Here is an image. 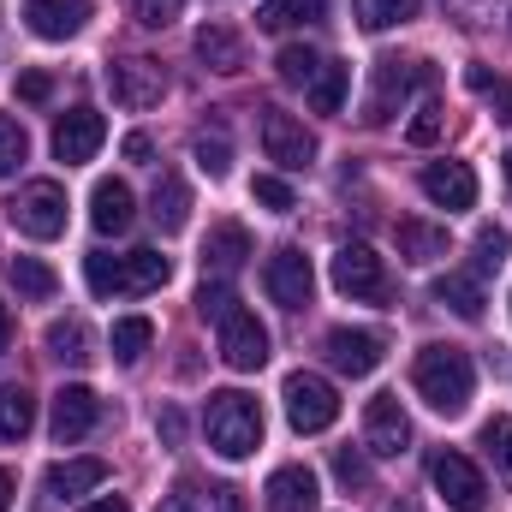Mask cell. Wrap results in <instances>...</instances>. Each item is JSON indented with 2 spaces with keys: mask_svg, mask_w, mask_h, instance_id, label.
Segmentation results:
<instances>
[{
  "mask_svg": "<svg viewBox=\"0 0 512 512\" xmlns=\"http://www.w3.org/2000/svg\"><path fill=\"white\" fill-rule=\"evenodd\" d=\"M203 435H209V447H215L221 459H251L256 447H262V405H256L251 393H239V387L209 393V405H203Z\"/></svg>",
  "mask_w": 512,
  "mask_h": 512,
  "instance_id": "6da1fadb",
  "label": "cell"
},
{
  "mask_svg": "<svg viewBox=\"0 0 512 512\" xmlns=\"http://www.w3.org/2000/svg\"><path fill=\"white\" fill-rule=\"evenodd\" d=\"M411 382L441 417H459L471 405V393H477V370H471V358L459 346H423L417 364H411Z\"/></svg>",
  "mask_w": 512,
  "mask_h": 512,
  "instance_id": "7a4b0ae2",
  "label": "cell"
},
{
  "mask_svg": "<svg viewBox=\"0 0 512 512\" xmlns=\"http://www.w3.org/2000/svg\"><path fill=\"white\" fill-rule=\"evenodd\" d=\"M6 221H12L24 239H60V233H66V185H54V179L18 185V197L6 203Z\"/></svg>",
  "mask_w": 512,
  "mask_h": 512,
  "instance_id": "3957f363",
  "label": "cell"
},
{
  "mask_svg": "<svg viewBox=\"0 0 512 512\" xmlns=\"http://www.w3.org/2000/svg\"><path fill=\"white\" fill-rule=\"evenodd\" d=\"M280 399H286V423H292L298 435H322V429H334V417H340L334 382H322V376H310V370L286 376Z\"/></svg>",
  "mask_w": 512,
  "mask_h": 512,
  "instance_id": "277c9868",
  "label": "cell"
},
{
  "mask_svg": "<svg viewBox=\"0 0 512 512\" xmlns=\"http://www.w3.org/2000/svg\"><path fill=\"white\" fill-rule=\"evenodd\" d=\"M429 477H435V495L447 501V512H483L489 507V483H483V471L465 453H435Z\"/></svg>",
  "mask_w": 512,
  "mask_h": 512,
  "instance_id": "5b68a950",
  "label": "cell"
},
{
  "mask_svg": "<svg viewBox=\"0 0 512 512\" xmlns=\"http://www.w3.org/2000/svg\"><path fill=\"white\" fill-rule=\"evenodd\" d=\"M364 447H370L376 459L411 453V417H405L399 393H376V399L364 405Z\"/></svg>",
  "mask_w": 512,
  "mask_h": 512,
  "instance_id": "8992f818",
  "label": "cell"
},
{
  "mask_svg": "<svg viewBox=\"0 0 512 512\" xmlns=\"http://www.w3.org/2000/svg\"><path fill=\"white\" fill-rule=\"evenodd\" d=\"M328 274H334V286H340L346 298H358V304L387 298V268H382V256L370 251V245H340Z\"/></svg>",
  "mask_w": 512,
  "mask_h": 512,
  "instance_id": "52a82bcc",
  "label": "cell"
},
{
  "mask_svg": "<svg viewBox=\"0 0 512 512\" xmlns=\"http://www.w3.org/2000/svg\"><path fill=\"white\" fill-rule=\"evenodd\" d=\"M262 286H268V298L280 304V310H304L310 304V292H316V268H310V256L304 251H274L268 256V268H262Z\"/></svg>",
  "mask_w": 512,
  "mask_h": 512,
  "instance_id": "ba28073f",
  "label": "cell"
},
{
  "mask_svg": "<svg viewBox=\"0 0 512 512\" xmlns=\"http://www.w3.org/2000/svg\"><path fill=\"white\" fill-rule=\"evenodd\" d=\"M262 149H268V161L286 167V173H304V167L316 161V137L304 131V120H292V114H280V108L262 114Z\"/></svg>",
  "mask_w": 512,
  "mask_h": 512,
  "instance_id": "9c48e42d",
  "label": "cell"
},
{
  "mask_svg": "<svg viewBox=\"0 0 512 512\" xmlns=\"http://www.w3.org/2000/svg\"><path fill=\"white\" fill-rule=\"evenodd\" d=\"M108 90H114L120 108L143 114V108H155V102L167 96V72H161L155 60H114V66H108Z\"/></svg>",
  "mask_w": 512,
  "mask_h": 512,
  "instance_id": "30bf717a",
  "label": "cell"
},
{
  "mask_svg": "<svg viewBox=\"0 0 512 512\" xmlns=\"http://www.w3.org/2000/svg\"><path fill=\"white\" fill-rule=\"evenodd\" d=\"M96 417H102V399H96L84 382H72V387H60V393H54L48 429H54V441H60V447H78V441L96 429Z\"/></svg>",
  "mask_w": 512,
  "mask_h": 512,
  "instance_id": "8fae6325",
  "label": "cell"
},
{
  "mask_svg": "<svg viewBox=\"0 0 512 512\" xmlns=\"http://www.w3.org/2000/svg\"><path fill=\"white\" fill-rule=\"evenodd\" d=\"M102 143H108V120H102L96 108H72V114H60V120H54V155H60L66 167L90 161Z\"/></svg>",
  "mask_w": 512,
  "mask_h": 512,
  "instance_id": "7c38bea8",
  "label": "cell"
},
{
  "mask_svg": "<svg viewBox=\"0 0 512 512\" xmlns=\"http://www.w3.org/2000/svg\"><path fill=\"white\" fill-rule=\"evenodd\" d=\"M322 352H328V364L340 370V376H370L376 364H382V334H370V328H328V340H322Z\"/></svg>",
  "mask_w": 512,
  "mask_h": 512,
  "instance_id": "4fadbf2b",
  "label": "cell"
},
{
  "mask_svg": "<svg viewBox=\"0 0 512 512\" xmlns=\"http://www.w3.org/2000/svg\"><path fill=\"white\" fill-rule=\"evenodd\" d=\"M221 358L233 364V370H262L268 364V328L256 322L251 310H233L227 322H221Z\"/></svg>",
  "mask_w": 512,
  "mask_h": 512,
  "instance_id": "5bb4252c",
  "label": "cell"
},
{
  "mask_svg": "<svg viewBox=\"0 0 512 512\" xmlns=\"http://www.w3.org/2000/svg\"><path fill=\"white\" fill-rule=\"evenodd\" d=\"M417 78H423V66H411V60H376V90H370V102H364V120H370V126H387L393 108L411 96Z\"/></svg>",
  "mask_w": 512,
  "mask_h": 512,
  "instance_id": "9a60e30c",
  "label": "cell"
},
{
  "mask_svg": "<svg viewBox=\"0 0 512 512\" xmlns=\"http://www.w3.org/2000/svg\"><path fill=\"white\" fill-rule=\"evenodd\" d=\"M423 197L435 209H471L477 203V173L465 161H429L423 167Z\"/></svg>",
  "mask_w": 512,
  "mask_h": 512,
  "instance_id": "2e32d148",
  "label": "cell"
},
{
  "mask_svg": "<svg viewBox=\"0 0 512 512\" xmlns=\"http://www.w3.org/2000/svg\"><path fill=\"white\" fill-rule=\"evenodd\" d=\"M90 18V0H24V24L42 36V42H66L78 36Z\"/></svg>",
  "mask_w": 512,
  "mask_h": 512,
  "instance_id": "e0dca14e",
  "label": "cell"
},
{
  "mask_svg": "<svg viewBox=\"0 0 512 512\" xmlns=\"http://www.w3.org/2000/svg\"><path fill=\"white\" fill-rule=\"evenodd\" d=\"M245 262H251V233H245L239 221H221V227L203 239V274H215V280H233Z\"/></svg>",
  "mask_w": 512,
  "mask_h": 512,
  "instance_id": "ac0fdd59",
  "label": "cell"
},
{
  "mask_svg": "<svg viewBox=\"0 0 512 512\" xmlns=\"http://www.w3.org/2000/svg\"><path fill=\"white\" fill-rule=\"evenodd\" d=\"M262 495H268V512H316V471L310 465H280Z\"/></svg>",
  "mask_w": 512,
  "mask_h": 512,
  "instance_id": "d6986e66",
  "label": "cell"
},
{
  "mask_svg": "<svg viewBox=\"0 0 512 512\" xmlns=\"http://www.w3.org/2000/svg\"><path fill=\"white\" fill-rule=\"evenodd\" d=\"M90 221H96V233H126L131 221H137V203H131L126 179H96V191H90Z\"/></svg>",
  "mask_w": 512,
  "mask_h": 512,
  "instance_id": "ffe728a7",
  "label": "cell"
},
{
  "mask_svg": "<svg viewBox=\"0 0 512 512\" xmlns=\"http://www.w3.org/2000/svg\"><path fill=\"white\" fill-rule=\"evenodd\" d=\"M149 221H155L161 233H179V227L191 221V185H185L179 173H161V179H155V197H149Z\"/></svg>",
  "mask_w": 512,
  "mask_h": 512,
  "instance_id": "44dd1931",
  "label": "cell"
},
{
  "mask_svg": "<svg viewBox=\"0 0 512 512\" xmlns=\"http://www.w3.org/2000/svg\"><path fill=\"white\" fill-rule=\"evenodd\" d=\"M102 483H108V465L102 459H60V465H48V495H60V501L90 495Z\"/></svg>",
  "mask_w": 512,
  "mask_h": 512,
  "instance_id": "7402d4cb",
  "label": "cell"
},
{
  "mask_svg": "<svg viewBox=\"0 0 512 512\" xmlns=\"http://www.w3.org/2000/svg\"><path fill=\"white\" fill-rule=\"evenodd\" d=\"M197 60H203L209 72H239V66H245V42H239V30H227V24H203V30H197Z\"/></svg>",
  "mask_w": 512,
  "mask_h": 512,
  "instance_id": "603a6c76",
  "label": "cell"
},
{
  "mask_svg": "<svg viewBox=\"0 0 512 512\" xmlns=\"http://www.w3.org/2000/svg\"><path fill=\"white\" fill-rule=\"evenodd\" d=\"M399 256L411 268H429L447 256V227H429V221H399Z\"/></svg>",
  "mask_w": 512,
  "mask_h": 512,
  "instance_id": "cb8c5ba5",
  "label": "cell"
},
{
  "mask_svg": "<svg viewBox=\"0 0 512 512\" xmlns=\"http://www.w3.org/2000/svg\"><path fill=\"white\" fill-rule=\"evenodd\" d=\"M346 90H352V66H340V60H322V72L304 84V96H310L316 114H340L346 108Z\"/></svg>",
  "mask_w": 512,
  "mask_h": 512,
  "instance_id": "d4e9b609",
  "label": "cell"
},
{
  "mask_svg": "<svg viewBox=\"0 0 512 512\" xmlns=\"http://www.w3.org/2000/svg\"><path fill=\"white\" fill-rule=\"evenodd\" d=\"M435 298H441L453 316H465V322H483V304H489L477 274H441V280H435Z\"/></svg>",
  "mask_w": 512,
  "mask_h": 512,
  "instance_id": "484cf974",
  "label": "cell"
},
{
  "mask_svg": "<svg viewBox=\"0 0 512 512\" xmlns=\"http://www.w3.org/2000/svg\"><path fill=\"white\" fill-rule=\"evenodd\" d=\"M36 429V399H30V387L6 382L0 387V441H24Z\"/></svg>",
  "mask_w": 512,
  "mask_h": 512,
  "instance_id": "4316f807",
  "label": "cell"
},
{
  "mask_svg": "<svg viewBox=\"0 0 512 512\" xmlns=\"http://www.w3.org/2000/svg\"><path fill=\"white\" fill-rule=\"evenodd\" d=\"M108 346H114V358H120V364H143V352H149V346H155V322H149V316H120V322H114V334H108Z\"/></svg>",
  "mask_w": 512,
  "mask_h": 512,
  "instance_id": "83f0119b",
  "label": "cell"
},
{
  "mask_svg": "<svg viewBox=\"0 0 512 512\" xmlns=\"http://www.w3.org/2000/svg\"><path fill=\"white\" fill-rule=\"evenodd\" d=\"M6 280L18 286V298H54L60 292V274L48 262H36V256H12L6 262Z\"/></svg>",
  "mask_w": 512,
  "mask_h": 512,
  "instance_id": "f1b7e54d",
  "label": "cell"
},
{
  "mask_svg": "<svg viewBox=\"0 0 512 512\" xmlns=\"http://www.w3.org/2000/svg\"><path fill=\"white\" fill-rule=\"evenodd\" d=\"M477 447L489 453V465L501 471V483H512V411H495L477 435Z\"/></svg>",
  "mask_w": 512,
  "mask_h": 512,
  "instance_id": "f546056e",
  "label": "cell"
},
{
  "mask_svg": "<svg viewBox=\"0 0 512 512\" xmlns=\"http://www.w3.org/2000/svg\"><path fill=\"white\" fill-rule=\"evenodd\" d=\"M322 12H328V0H268L256 12V24L262 30H292V24H316Z\"/></svg>",
  "mask_w": 512,
  "mask_h": 512,
  "instance_id": "4dcf8cb0",
  "label": "cell"
},
{
  "mask_svg": "<svg viewBox=\"0 0 512 512\" xmlns=\"http://www.w3.org/2000/svg\"><path fill=\"white\" fill-rule=\"evenodd\" d=\"M173 280V262L161 251H131L126 256V292H155Z\"/></svg>",
  "mask_w": 512,
  "mask_h": 512,
  "instance_id": "1f68e13d",
  "label": "cell"
},
{
  "mask_svg": "<svg viewBox=\"0 0 512 512\" xmlns=\"http://www.w3.org/2000/svg\"><path fill=\"white\" fill-rule=\"evenodd\" d=\"M48 352H54L60 364H90V328H84L78 316L54 322V328H48Z\"/></svg>",
  "mask_w": 512,
  "mask_h": 512,
  "instance_id": "d6a6232c",
  "label": "cell"
},
{
  "mask_svg": "<svg viewBox=\"0 0 512 512\" xmlns=\"http://www.w3.org/2000/svg\"><path fill=\"white\" fill-rule=\"evenodd\" d=\"M84 280H90V292H96V298H108V292H126V256L90 251V256H84Z\"/></svg>",
  "mask_w": 512,
  "mask_h": 512,
  "instance_id": "836d02e7",
  "label": "cell"
},
{
  "mask_svg": "<svg viewBox=\"0 0 512 512\" xmlns=\"http://www.w3.org/2000/svg\"><path fill=\"white\" fill-rule=\"evenodd\" d=\"M423 0H358V24L364 30H393V24H411Z\"/></svg>",
  "mask_w": 512,
  "mask_h": 512,
  "instance_id": "e575fe53",
  "label": "cell"
},
{
  "mask_svg": "<svg viewBox=\"0 0 512 512\" xmlns=\"http://www.w3.org/2000/svg\"><path fill=\"white\" fill-rule=\"evenodd\" d=\"M239 310V298H233V280H215V274H203V286H197V316L203 322H227Z\"/></svg>",
  "mask_w": 512,
  "mask_h": 512,
  "instance_id": "d590c367",
  "label": "cell"
},
{
  "mask_svg": "<svg viewBox=\"0 0 512 512\" xmlns=\"http://www.w3.org/2000/svg\"><path fill=\"white\" fill-rule=\"evenodd\" d=\"M465 84L495 108V120H512V84H507V78H495L489 66H465Z\"/></svg>",
  "mask_w": 512,
  "mask_h": 512,
  "instance_id": "8d00e7d4",
  "label": "cell"
},
{
  "mask_svg": "<svg viewBox=\"0 0 512 512\" xmlns=\"http://www.w3.org/2000/svg\"><path fill=\"white\" fill-rule=\"evenodd\" d=\"M274 66H280V78H286V84H310V78L322 72V54H316V48H304V42H292V48H280V60H274Z\"/></svg>",
  "mask_w": 512,
  "mask_h": 512,
  "instance_id": "74e56055",
  "label": "cell"
},
{
  "mask_svg": "<svg viewBox=\"0 0 512 512\" xmlns=\"http://www.w3.org/2000/svg\"><path fill=\"white\" fill-rule=\"evenodd\" d=\"M251 197L262 203V209H274V215H292V209H298L292 185H286V179H274V173H256V179H251Z\"/></svg>",
  "mask_w": 512,
  "mask_h": 512,
  "instance_id": "f35d334b",
  "label": "cell"
},
{
  "mask_svg": "<svg viewBox=\"0 0 512 512\" xmlns=\"http://www.w3.org/2000/svg\"><path fill=\"white\" fill-rule=\"evenodd\" d=\"M30 155V137H24V126L12 120V114H0V179L6 173H18V161Z\"/></svg>",
  "mask_w": 512,
  "mask_h": 512,
  "instance_id": "ab89813d",
  "label": "cell"
},
{
  "mask_svg": "<svg viewBox=\"0 0 512 512\" xmlns=\"http://www.w3.org/2000/svg\"><path fill=\"white\" fill-rule=\"evenodd\" d=\"M512 251V239L501 227H477V274H489V268H501Z\"/></svg>",
  "mask_w": 512,
  "mask_h": 512,
  "instance_id": "60d3db41",
  "label": "cell"
},
{
  "mask_svg": "<svg viewBox=\"0 0 512 512\" xmlns=\"http://www.w3.org/2000/svg\"><path fill=\"white\" fill-rule=\"evenodd\" d=\"M227 155H233V149H227V137H197V167H203L209 179H227V167H233Z\"/></svg>",
  "mask_w": 512,
  "mask_h": 512,
  "instance_id": "b9f144b4",
  "label": "cell"
},
{
  "mask_svg": "<svg viewBox=\"0 0 512 512\" xmlns=\"http://www.w3.org/2000/svg\"><path fill=\"white\" fill-rule=\"evenodd\" d=\"M334 477H340L346 489H364V483H370V459H364L358 447H340V453H334Z\"/></svg>",
  "mask_w": 512,
  "mask_h": 512,
  "instance_id": "7bdbcfd3",
  "label": "cell"
},
{
  "mask_svg": "<svg viewBox=\"0 0 512 512\" xmlns=\"http://www.w3.org/2000/svg\"><path fill=\"white\" fill-rule=\"evenodd\" d=\"M179 6H185V0H131L137 24H149V30H167V24L179 18Z\"/></svg>",
  "mask_w": 512,
  "mask_h": 512,
  "instance_id": "ee69618b",
  "label": "cell"
},
{
  "mask_svg": "<svg viewBox=\"0 0 512 512\" xmlns=\"http://www.w3.org/2000/svg\"><path fill=\"white\" fill-rule=\"evenodd\" d=\"M405 137H411L417 149H429V143L441 137V108H435V102H423V108H417V120L405 126Z\"/></svg>",
  "mask_w": 512,
  "mask_h": 512,
  "instance_id": "f6af8a7d",
  "label": "cell"
},
{
  "mask_svg": "<svg viewBox=\"0 0 512 512\" xmlns=\"http://www.w3.org/2000/svg\"><path fill=\"white\" fill-rule=\"evenodd\" d=\"M48 90H54L48 72H24V78H18V96H24V102H48Z\"/></svg>",
  "mask_w": 512,
  "mask_h": 512,
  "instance_id": "bcb514c9",
  "label": "cell"
},
{
  "mask_svg": "<svg viewBox=\"0 0 512 512\" xmlns=\"http://www.w3.org/2000/svg\"><path fill=\"white\" fill-rule=\"evenodd\" d=\"M149 155H155V143H149L143 131H131L126 137V161H149Z\"/></svg>",
  "mask_w": 512,
  "mask_h": 512,
  "instance_id": "7dc6e473",
  "label": "cell"
},
{
  "mask_svg": "<svg viewBox=\"0 0 512 512\" xmlns=\"http://www.w3.org/2000/svg\"><path fill=\"white\" fill-rule=\"evenodd\" d=\"M84 512H131V501L126 495H102V501H90Z\"/></svg>",
  "mask_w": 512,
  "mask_h": 512,
  "instance_id": "c3c4849f",
  "label": "cell"
},
{
  "mask_svg": "<svg viewBox=\"0 0 512 512\" xmlns=\"http://www.w3.org/2000/svg\"><path fill=\"white\" fill-rule=\"evenodd\" d=\"M6 346H12V310L0 304V352H6Z\"/></svg>",
  "mask_w": 512,
  "mask_h": 512,
  "instance_id": "681fc988",
  "label": "cell"
},
{
  "mask_svg": "<svg viewBox=\"0 0 512 512\" xmlns=\"http://www.w3.org/2000/svg\"><path fill=\"white\" fill-rule=\"evenodd\" d=\"M12 507V477H6V471H0V512Z\"/></svg>",
  "mask_w": 512,
  "mask_h": 512,
  "instance_id": "f907efd6",
  "label": "cell"
},
{
  "mask_svg": "<svg viewBox=\"0 0 512 512\" xmlns=\"http://www.w3.org/2000/svg\"><path fill=\"white\" fill-rule=\"evenodd\" d=\"M221 512H239V501H233V489H221Z\"/></svg>",
  "mask_w": 512,
  "mask_h": 512,
  "instance_id": "816d5d0a",
  "label": "cell"
},
{
  "mask_svg": "<svg viewBox=\"0 0 512 512\" xmlns=\"http://www.w3.org/2000/svg\"><path fill=\"white\" fill-rule=\"evenodd\" d=\"M501 173H507V185H512V149H507V155H501Z\"/></svg>",
  "mask_w": 512,
  "mask_h": 512,
  "instance_id": "f5cc1de1",
  "label": "cell"
},
{
  "mask_svg": "<svg viewBox=\"0 0 512 512\" xmlns=\"http://www.w3.org/2000/svg\"><path fill=\"white\" fill-rule=\"evenodd\" d=\"M161 512H191V507H185V501H173V507H161Z\"/></svg>",
  "mask_w": 512,
  "mask_h": 512,
  "instance_id": "db71d44e",
  "label": "cell"
}]
</instances>
